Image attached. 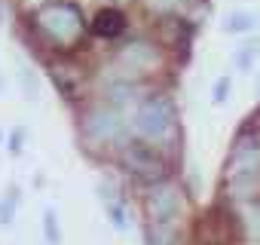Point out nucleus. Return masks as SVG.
I'll list each match as a JSON object with an SVG mask.
<instances>
[{
    "mask_svg": "<svg viewBox=\"0 0 260 245\" xmlns=\"http://www.w3.org/2000/svg\"><path fill=\"white\" fill-rule=\"evenodd\" d=\"M257 25H260V13H254V10H233L223 19L226 34H254Z\"/></svg>",
    "mask_w": 260,
    "mask_h": 245,
    "instance_id": "8",
    "label": "nucleus"
},
{
    "mask_svg": "<svg viewBox=\"0 0 260 245\" xmlns=\"http://www.w3.org/2000/svg\"><path fill=\"white\" fill-rule=\"evenodd\" d=\"M172 126H175V107L166 95H150L138 104L132 129L144 141H162L172 132Z\"/></svg>",
    "mask_w": 260,
    "mask_h": 245,
    "instance_id": "2",
    "label": "nucleus"
},
{
    "mask_svg": "<svg viewBox=\"0 0 260 245\" xmlns=\"http://www.w3.org/2000/svg\"><path fill=\"white\" fill-rule=\"evenodd\" d=\"M184 4L187 0H144V7L150 10V13H156V16H178L181 10H184Z\"/></svg>",
    "mask_w": 260,
    "mask_h": 245,
    "instance_id": "11",
    "label": "nucleus"
},
{
    "mask_svg": "<svg viewBox=\"0 0 260 245\" xmlns=\"http://www.w3.org/2000/svg\"><path fill=\"white\" fill-rule=\"evenodd\" d=\"M0 211H4V208H0Z\"/></svg>",
    "mask_w": 260,
    "mask_h": 245,
    "instance_id": "19",
    "label": "nucleus"
},
{
    "mask_svg": "<svg viewBox=\"0 0 260 245\" xmlns=\"http://www.w3.org/2000/svg\"><path fill=\"white\" fill-rule=\"evenodd\" d=\"M107 218H110V224H113L116 230H128V215H125V208H122L119 199L107 202Z\"/></svg>",
    "mask_w": 260,
    "mask_h": 245,
    "instance_id": "13",
    "label": "nucleus"
},
{
    "mask_svg": "<svg viewBox=\"0 0 260 245\" xmlns=\"http://www.w3.org/2000/svg\"><path fill=\"white\" fill-rule=\"evenodd\" d=\"M34 28L46 40H52L58 46H71L83 37L86 22H83V13H80L77 4H68V0L61 4L58 0V4H46L34 13Z\"/></svg>",
    "mask_w": 260,
    "mask_h": 245,
    "instance_id": "1",
    "label": "nucleus"
},
{
    "mask_svg": "<svg viewBox=\"0 0 260 245\" xmlns=\"http://www.w3.org/2000/svg\"><path fill=\"white\" fill-rule=\"evenodd\" d=\"M0 89H4V83H0Z\"/></svg>",
    "mask_w": 260,
    "mask_h": 245,
    "instance_id": "17",
    "label": "nucleus"
},
{
    "mask_svg": "<svg viewBox=\"0 0 260 245\" xmlns=\"http://www.w3.org/2000/svg\"><path fill=\"white\" fill-rule=\"evenodd\" d=\"M0 25H4V10H0Z\"/></svg>",
    "mask_w": 260,
    "mask_h": 245,
    "instance_id": "16",
    "label": "nucleus"
},
{
    "mask_svg": "<svg viewBox=\"0 0 260 245\" xmlns=\"http://www.w3.org/2000/svg\"><path fill=\"white\" fill-rule=\"evenodd\" d=\"M144 205H147L150 224H175V218H178V211H181V190H178L172 181L150 184Z\"/></svg>",
    "mask_w": 260,
    "mask_h": 245,
    "instance_id": "4",
    "label": "nucleus"
},
{
    "mask_svg": "<svg viewBox=\"0 0 260 245\" xmlns=\"http://www.w3.org/2000/svg\"><path fill=\"white\" fill-rule=\"evenodd\" d=\"M92 31H95L98 37H119V34L125 31V16H122L119 10L104 7V10L95 13V19H92Z\"/></svg>",
    "mask_w": 260,
    "mask_h": 245,
    "instance_id": "7",
    "label": "nucleus"
},
{
    "mask_svg": "<svg viewBox=\"0 0 260 245\" xmlns=\"http://www.w3.org/2000/svg\"><path fill=\"white\" fill-rule=\"evenodd\" d=\"M43 230H46L49 245H58V242H61V233H58V218H55V211H52V208H46V215H43Z\"/></svg>",
    "mask_w": 260,
    "mask_h": 245,
    "instance_id": "14",
    "label": "nucleus"
},
{
    "mask_svg": "<svg viewBox=\"0 0 260 245\" xmlns=\"http://www.w3.org/2000/svg\"><path fill=\"white\" fill-rule=\"evenodd\" d=\"M230 89H233V77H230V74L217 77L214 86H211V101H214V104H223V101L230 98Z\"/></svg>",
    "mask_w": 260,
    "mask_h": 245,
    "instance_id": "12",
    "label": "nucleus"
},
{
    "mask_svg": "<svg viewBox=\"0 0 260 245\" xmlns=\"http://www.w3.org/2000/svg\"><path fill=\"white\" fill-rule=\"evenodd\" d=\"M122 166L132 172L135 178L150 181V184H159V181H166V175H169L166 160H162V157L156 154V147H150L147 141H132V144H125V147H122Z\"/></svg>",
    "mask_w": 260,
    "mask_h": 245,
    "instance_id": "3",
    "label": "nucleus"
},
{
    "mask_svg": "<svg viewBox=\"0 0 260 245\" xmlns=\"http://www.w3.org/2000/svg\"><path fill=\"white\" fill-rule=\"evenodd\" d=\"M119 62L132 74H144V71L159 65V49L150 40H132V43H125L119 49Z\"/></svg>",
    "mask_w": 260,
    "mask_h": 245,
    "instance_id": "6",
    "label": "nucleus"
},
{
    "mask_svg": "<svg viewBox=\"0 0 260 245\" xmlns=\"http://www.w3.org/2000/svg\"><path fill=\"white\" fill-rule=\"evenodd\" d=\"M22 141H25V129H19V132L10 135V154H13V157L22 154Z\"/></svg>",
    "mask_w": 260,
    "mask_h": 245,
    "instance_id": "15",
    "label": "nucleus"
},
{
    "mask_svg": "<svg viewBox=\"0 0 260 245\" xmlns=\"http://www.w3.org/2000/svg\"><path fill=\"white\" fill-rule=\"evenodd\" d=\"M257 92H260V86H257Z\"/></svg>",
    "mask_w": 260,
    "mask_h": 245,
    "instance_id": "18",
    "label": "nucleus"
},
{
    "mask_svg": "<svg viewBox=\"0 0 260 245\" xmlns=\"http://www.w3.org/2000/svg\"><path fill=\"white\" fill-rule=\"evenodd\" d=\"M257 55H260V40H257V37L245 40V43L236 49V68H239V71H248V68H254Z\"/></svg>",
    "mask_w": 260,
    "mask_h": 245,
    "instance_id": "10",
    "label": "nucleus"
},
{
    "mask_svg": "<svg viewBox=\"0 0 260 245\" xmlns=\"http://www.w3.org/2000/svg\"><path fill=\"white\" fill-rule=\"evenodd\" d=\"M86 135L92 141L110 144V141H119L125 135V122L113 107H98V110H92L86 116Z\"/></svg>",
    "mask_w": 260,
    "mask_h": 245,
    "instance_id": "5",
    "label": "nucleus"
},
{
    "mask_svg": "<svg viewBox=\"0 0 260 245\" xmlns=\"http://www.w3.org/2000/svg\"><path fill=\"white\" fill-rule=\"evenodd\" d=\"M242 227H245V236L260 245V202L257 199H248V205L242 208Z\"/></svg>",
    "mask_w": 260,
    "mask_h": 245,
    "instance_id": "9",
    "label": "nucleus"
}]
</instances>
